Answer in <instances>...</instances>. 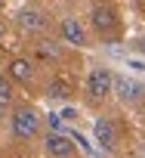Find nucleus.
I'll list each match as a JSON object with an SVG mask.
<instances>
[{
  "mask_svg": "<svg viewBox=\"0 0 145 158\" xmlns=\"http://www.w3.org/2000/svg\"><path fill=\"white\" fill-rule=\"evenodd\" d=\"M37 130H40V115L34 109H19L13 115V133H16V139H31Z\"/></svg>",
  "mask_w": 145,
  "mask_h": 158,
  "instance_id": "f257e3e1",
  "label": "nucleus"
},
{
  "mask_svg": "<svg viewBox=\"0 0 145 158\" xmlns=\"http://www.w3.org/2000/svg\"><path fill=\"white\" fill-rule=\"evenodd\" d=\"M111 84H114V77H111V71H108V68H93V71H90V77H87V90H90V96H93V99L108 96V93H111Z\"/></svg>",
  "mask_w": 145,
  "mask_h": 158,
  "instance_id": "f03ea898",
  "label": "nucleus"
},
{
  "mask_svg": "<svg viewBox=\"0 0 145 158\" xmlns=\"http://www.w3.org/2000/svg\"><path fill=\"white\" fill-rule=\"evenodd\" d=\"M71 152H74V143H71L68 136H62V133L49 130V136H46V155L49 158H71Z\"/></svg>",
  "mask_w": 145,
  "mask_h": 158,
  "instance_id": "7ed1b4c3",
  "label": "nucleus"
},
{
  "mask_svg": "<svg viewBox=\"0 0 145 158\" xmlns=\"http://www.w3.org/2000/svg\"><path fill=\"white\" fill-rule=\"evenodd\" d=\"M111 87L117 90V96H120L123 102H136V99H142V93H145V87H142L139 81H130V77H117Z\"/></svg>",
  "mask_w": 145,
  "mask_h": 158,
  "instance_id": "20e7f679",
  "label": "nucleus"
},
{
  "mask_svg": "<svg viewBox=\"0 0 145 158\" xmlns=\"http://www.w3.org/2000/svg\"><path fill=\"white\" fill-rule=\"evenodd\" d=\"M96 139L102 143V149H114L117 146V130H114L111 118H99L96 121Z\"/></svg>",
  "mask_w": 145,
  "mask_h": 158,
  "instance_id": "39448f33",
  "label": "nucleus"
},
{
  "mask_svg": "<svg viewBox=\"0 0 145 158\" xmlns=\"http://www.w3.org/2000/svg\"><path fill=\"white\" fill-rule=\"evenodd\" d=\"M93 25H96L99 31H114V25H117L114 10H111V6H96V10H93Z\"/></svg>",
  "mask_w": 145,
  "mask_h": 158,
  "instance_id": "423d86ee",
  "label": "nucleus"
},
{
  "mask_svg": "<svg viewBox=\"0 0 145 158\" xmlns=\"http://www.w3.org/2000/svg\"><path fill=\"white\" fill-rule=\"evenodd\" d=\"M62 34H65L68 44H87V34H84V28H80L77 19H65L62 22Z\"/></svg>",
  "mask_w": 145,
  "mask_h": 158,
  "instance_id": "0eeeda50",
  "label": "nucleus"
},
{
  "mask_svg": "<svg viewBox=\"0 0 145 158\" xmlns=\"http://www.w3.org/2000/svg\"><path fill=\"white\" fill-rule=\"evenodd\" d=\"M10 74L16 77L19 84H31V77H34V71H31V62H28V59H13V62H10Z\"/></svg>",
  "mask_w": 145,
  "mask_h": 158,
  "instance_id": "6e6552de",
  "label": "nucleus"
},
{
  "mask_svg": "<svg viewBox=\"0 0 145 158\" xmlns=\"http://www.w3.org/2000/svg\"><path fill=\"white\" fill-rule=\"evenodd\" d=\"M19 22H22V28H31V31H40V28H43V16L34 13V10L19 13Z\"/></svg>",
  "mask_w": 145,
  "mask_h": 158,
  "instance_id": "1a4fd4ad",
  "label": "nucleus"
},
{
  "mask_svg": "<svg viewBox=\"0 0 145 158\" xmlns=\"http://www.w3.org/2000/svg\"><path fill=\"white\" fill-rule=\"evenodd\" d=\"M46 96H49V99H68V96H71V90H68V84L53 81V84L46 87Z\"/></svg>",
  "mask_w": 145,
  "mask_h": 158,
  "instance_id": "9d476101",
  "label": "nucleus"
},
{
  "mask_svg": "<svg viewBox=\"0 0 145 158\" xmlns=\"http://www.w3.org/2000/svg\"><path fill=\"white\" fill-rule=\"evenodd\" d=\"M10 99H13V87H10V81H3V77H0V109H6Z\"/></svg>",
  "mask_w": 145,
  "mask_h": 158,
  "instance_id": "9b49d317",
  "label": "nucleus"
},
{
  "mask_svg": "<svg viewBox=\"0 0 145 158\" xmlns=\"http://www.w3.org/2000/svg\"><path fill=\"white\" fill-rule=\"evenodd\" d=\"M46 121H49V130H59V124H62V118H59V115H49Z\"/></svg>",
  "mask_w": 145,
  "mask_h": 158,
  "instance_id": "f8f14e48",
  "label": "nucleus"
},
{
  "mask_svg": "<svg viewBox=\"0 0 145 158\" xmlns=\"http://www.w3.org/2000/svg\"><path fill=\"white\" fill-rule=\"evenodd\" d=\"M136 47H139V53H142V56H145V37H142V40H139V44H136Z\"/></svg>",
  "mask_w": 145,
  "mask_h": 158,
  "instance_id": "ddd939ff",
  "label": "nucleus"
},
{
  "mask_svg": "<svg viewBox=\"0 0 145 158\" xmlns=\"http://www.w3.org/2000/svg\"><path fill=\"white\" fill-rule=\"evenodd\" d=\"M142 155H145V143H142Z\"/></svg>",
  "mask_w": 145,
  "mask_h": 158,
  "instance_id": "4468645a",
  "label": "nucleus"
}]
</instances>
